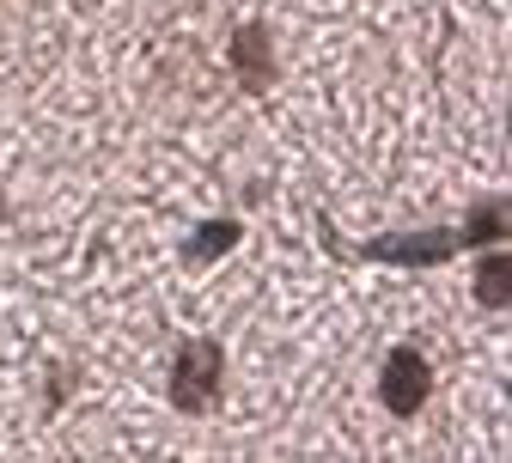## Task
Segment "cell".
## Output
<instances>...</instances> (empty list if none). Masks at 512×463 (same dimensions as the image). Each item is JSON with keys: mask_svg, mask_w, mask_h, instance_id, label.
Wrapping results in <instances>:
<instances>
[{"mask_svg": "<svg viewBox=\"0 0 512 463\" xmlns=\"http://www.w3.org/2000/svg\"><path fill=\"white\" fill-rule=\"evenodd\" d=\"M214 390H220V348H214V342H189V348L177 354V378H171L177 409L202 415V409L214 403Z\"/></svg>", "mask_w": 512, "mask_h": 463, "instance_id": "6da1fadb", "label": "cell"}, {"mask_svg": "<svg viewBox=\"0 0 512 463\" xmlns=\"http://www.w3.org/2000/svg\"><path fill=\"white\" fill-rule=\"evenodd\" d=\"M378 390H384V409H391L397 421H409L427 403V360L415 348H397L391 360H384V372H378Z\"/></svg>", "mask_w": 512, "mask_h": 463, "instance_id": "7a4b0ae2", "label": "cell"}, {"mask_svg": "<svg viewBox=\"0 0 512 463\" xmlns=\"http://www.w3.org/2000/svg\"><path fill=\"white\" fill-rule=\"evenodd\" d=\"M458 250V238H439V232H409V238H372L366 256L378 262H445Z\"/></svg>", "mask_w": 512, "mask_h": 463, "instance_id": "3957f363", "label": "cell"}, {"mask_svg": "<svg viewBox=\"0 0 512 463\" xmlns=\"http://www.w3.org/2000/svg\"><path fill=\"white\" fill-rule=\"evenodd\" d=\"M232 68L244 74V86H250V92H263V86H269V37L256 31V25L232 37Z\"/></svg>", "mask_w": 512, "mask_h": 463, "instance_id": "277c9868", "label": "cell"}, {"mask_svg": "<svg viewBox=\"0 0 512 463\" xmlns=\"http://www.w3.org/2000/svg\"><path fill=\"white\" fill-rule=\"evenodd\" d=\"M476 299H482L488 311H506V305H512V262H506V256H488L482 269H476Z\"/></svg>", "mask_w": 512, "mask_h": 463, "instance_id": "5b68a950", "label": "cell"}, {"mask_svg": "<svg viewBox=\"0 0 512 463\" xmlns=\"http://www.w3.org/2000/svg\"><path fill=\"white\" fill-rule=\"evenodd\" d=\"M238 244V226L232 220H208L202 232H196V244H189V256H196V262H214L220 250H232Z\"/></svg>", "mask_w": 512, "mask_h": 463, "instance_id": "8992f818", "label": "cell"}, {"mask_svg": "<svg viewBox=\"0 0 512 463\" xmlns=\"http://www.w3.org/2000/svg\"><path fill=\"white\" fill-rule=\"evenodd\" d=\"M500 232H506V208L494 202V208H482V214L470 220V232H464V238H470V244H494Z\"/></svg>", "mask_w": 512, "mask_h": 463, "instance_id": "52a82bcc", "label": "cell"}]
</instances>
